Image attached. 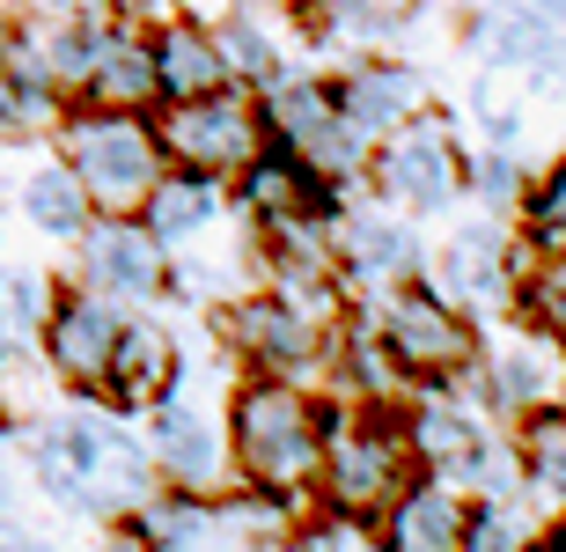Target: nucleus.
I'll use <instances>...</instances> for the list:
<instances>
[{
  "label": "nucleus",
  "instance_id": "1",
  "mask_svg": "<svg viewBox=\"0 0 566 552\" xmlns=\"http://www.w3.org/2000/svg\"><path fill=\"white\" fill-rule=\"evenodd\" d=\"M229 465L243 487L280 493L294 509H316V465H324V398L294 376H243L229 398Z\"/></svg>",
  "mask_w": 566,
  "mask_h": 552
},
{
  "label": "nucleus",
  "instance_id": "2",
  "mask_svg": "<svg viewBox=\"0 0 566 552\" xmlns=\"http://www.w3.org/2000/svg\"><path fill=\"white\" fill-rule=\"evenodd\" d=\"M412 442L405 413L376 398H324V465H316V509H346L376 523L405 487H412Z\"/></svg>",
  "mask_w": 566,
  "mask_h": 552
},
{
  "label": "nucleus",
  "instance_id": "3",
  "mask_svg": "<svg viewBox=\"0 0 566 552\" xmlns=\"http://www.w3.org/2000/svg\"><path fill=\"white\" fill-rule=\"evenodd\" d=\"M60 155L66 170L88 185L96 213H140V199L155 191V177L169 170L155 118L147 111H111V104H66L60 111Z\"/></svg>",
  "mask_w": 566,
  "mask_h": 552
},
{
  "label": "nucleus",
  "instance_id": "4",
  "mask_svg": "<svg viewBox=\"0 0 566 552\" xmlns=\"http://www.w3.org/2000/svg\"><path fill=\"white\" fill-rule=\"evenodd\" d=\"M221 346H229L235 362H243V376H294V383H324L332 376V354H338V332L346 324H316L310 310H294L280 288H243L235 302H221Z\"/></svg>",
  "mask_w": 566,
  "mask_h": 552
},
{
  "label": "nucleus",
  "instance_id": "5",
  "mask_svg": "<svg viewBox=\"0 0 566 552\" xmlns=\"http://www.w3.org/2000/svg\"><path fill=\"white\" fill-rule=\"evenodd\" d=\"M360 324H368V340L412 383H449L479 362V324L463 317L441 288H427V280H405V288L368 295V317Z\"/></svg>",
  "mask_w": 566,
  "mask_h": 552
},
{
  "label": "nucleus",
  "instance_id": "6",
  "mask_svg": "<svg viewBox=\"0 0 566 552\" xmlns=\"http://www.w3.org/2000/svg\"><path fill=\"white\" fill-rule=\"evenodd\" d=\"M147 118H155V140H163V155L177 163V170H207V177H221V185L273 140L265 118H258V88L251 82H221V88H207V96L155 104Z\"/></svg>",
  "mask_w": 566,
  "mask_h": 552
},
{
  "label": "nucleus",
  "instance_id": "7",
  "mask_svg": "<svg viewBox=\"0 0 566 552\" xmlns=\"http://www.w3.org/2000/svg\"><path fill=\"white\" fill-rule=\"evenodd\" d=\"M463 163H471V155H463L457 126L427 104L420 118L390 126L376 148H368V191L398 213H449L463 199Z\"/></svg>",
  "mask_w": 566,
  "mask_h": 552
},
{
  "label": "nucleus",
  "instance_id": "8",
  "mask_svg": "<svg viewBox=\"0 0 566 552\" xmlns=\"http://www.w3.org/2000/svg\"><path fill=\"white\" fill-rule=\"evenodd\" d=\"M140 435H147V457H155V471H163V487H191V493L235 487L229 420H213L207 405H191L177 383H169L155 405H140Z\"/></svg>",
  "mask_w": 566,
  "mask_h": 552
},
{
  "label": "nucleus",
  "instance_id": "9",
  "mask_svg": "<svg viewBox=\"0 0 566 552\" xmlns=\"http://www.w3.org/2000/svg\"><path fill=\"white\" fill-rule=\"evenodd\" d=\"M74 280L111 302H126V310L155 302V295H169V243L147 229L140 213H96L74 236Z\"/></svg>",
  "mask_w": 566,
  "mask_h": 552
},
{
  "label": "nucleus",
  "instance_id": "10",
  "mask_svg": "<svg viewBox=\"0 0 566 552\" xmlns=\"http://www.w3.org/2000/svg\"><path fill=\"white\" fill-rule=\"evenodd\" d=\"M523 258L530 243L501 221H479V229H457L441 251H427V288L457 302L463 317H479V310H515V280H523Z\"/></svg>",
  "mask_w": 566,
  "mask_h": 552
},
{
  "label": "nucleus",
  "instance_id": "11",
  "mask_svg": "<svg viewBox=\"0 0 566 552\" xmlns=\"http://www.w3.org/2000/svg\"><path fill=\"white\" fill-rule=\"evenodd\" d=\"M449 383L479 390V398H485V413H493V420L507 427V420H523L530 405L566 398V346L523 317V332H515V340L479 346V362L463 368V376H449Z\"/></svg>",
  "mask_w": 566,
  "mask_h": 552
},
{
  "label": "nucleus",
  "instance_id": "12",
  "mask_svg": "<svg viewBox=\"0 0 566 552\" xmlns=\"http://www.w3.org/2000/svg\"><path fill=\"white\" fill-rule=\"evenodd\" d=\"M126 332V302L96 295V288H60L52 295V317L38 332V354L44 368L66 383V390H104V368H111V346Z\"/></svg>",
  "mask_w": 566,
  "mask_h": 552
},
{
  "label": "nucleus",
  "instance_id": "13",
  "mask_svg": "<svg viewBox=\"0 0 566 552\" xmlns=\"http://www.w3.org/2000/svg\"><path fill=\"white\" fill-rule=\"evenodd\" d=\"M398 413H405V442H412L420 471H441L457 487H463V471H471V457L501 435V420L485 413V398H471L463 383H420Z\"/></svg>",
  "mask_w": 566,
  "mask_h": 552
},
{
  "label": "nucleus",
  "instance_id": "14",
  "mask_svg": "<svg viewBox=\"0 0 566 552\" xmlns=\"http://www.w3.org/2000/svg\"><path fill=\"white\" fill-rule=\"evenodd\" d=\"M332 236H338V273H346L354 295H382V288H405V280L427 273L420 229L398 207H382V199L354 213H332Z\"/></svg>",
  "mask_w": 566,
  "mask_h": 552
},
{
  "label": "nucleus",
  "instance_id": "15",
  "mask_svg": "<svg viewBox=\"0 0 566 552\" xmlns=\"http://www.w3.org/2000/svg\"><path fill=\"white\" fill-rule=\"evenodd\" d=\"M332 88H338V111H346L368 140H382L390 126H405V118H420V111L434 104L427 74L412 60H398V52H360Z\"/></svg>",
  "mask_w": 566,
  "mask_h": 552
},
{
  "label": "nucleus",
  "instance_id": "16",
  "mask_svg": "<svg viewBox=\"0 0 566 552\" xmlns=\"http://www.w3.org/2000/svg\"><path fill=\"white\" fill-rule=\"evenodd\" d=\"M74 104H111V111H155V60H147V22H126L96 8V44Z\"/></svg>",
  "mask_w": 566,
  "mask_h": 552
},
{
  "label": "nucleus",
  "instance_id": "17",
  "mask_svg": "<svg viewBox=\"0 0 566 552\" xmlns=\"http://www.w3.org/2000/svg\"><path fill=\"white\" fill-rule=\"evenodd\" d=\"M463 515H471V493L441 471H412V487L376 515V531L390 552H463Z\"/></svg>",
  "mask_w": 566,
  "mask_h": 552
},
{
  "label": "nucleus",
  "instance_id": "18",
  "mask_svg": "<svg viewBox=\"0 0 566 552\" xmlns=\"http://www.w3.org/2000/svg\"><path fill=\"white\" fill-rule=\"evenodd\" d=\"M147 60H155V104H177V96H207V88L235 82L229 60H221V44L199 15H163L147 22Z\"/></svg>",
  "mask_w": 566,
  "mask_h": 552
},
{
  "label": "nucleus",
  "instance_id": "19",
  "mask_svg": "<svg viewBox=\"0 0 566 552\" xmlns=\"http://www.w3.org/2000/svg\"><path fill=\"white\" fill-rule=\"evenodd\" d=\"M229 185H235V199H243L251 221H280V213H338V191L324 185L294 148H280V140H265Z\"/></svg>",
  "mask_w": 566,
  "mask_h": 552
},
{
  "label": "nucleus",
  "instance_id": "20",
  "mask_svg": "<svg viewBox=\"0 0 566 552\" xmlns=\"http://www.w3.org/2000/svg\"><path fill=\"white\" fill-rule=\"evenodd\" d=\"M221 493H229V487H221ZM221 493L155 487L140 509L126 515L133 545H155V552H221Z\"/></svg>",
  "mask_w": 566,
  "mask_h": 552
},
{
  "label": "nucleus",
  "instance_id": "21",
  "mask_svg": "<svg viewBox=\"0 0 566 552\" xmlns=\"http://www.w3.org/2000/svg\"><path fill=\"white\" fill-rule=\"evenodd\" d=\"M177 383V340H169L163 324L147 317H126V332H118V346H111V368H104V390L96 398H111L118 413H140V405H155Z\"/></svg>",
  "mask_w": 566,
  "mask_h": 552
},
{
  "label": "nucleus",
  "instance_id": "22",
  "mask_svg": "<svg viewBox=\"0 0 566 552\" xmlns=\"http://www.w3.org/2000/svg\"><path fill=\"white\" fill-rule=\"evenodd\" d=\"M221 207H229V185H221V177H207V170H177V163H169V170L155 177V191L140 199V221L163 236L169 251H185V243L213 236Z\"/></svg>",
  "mask_w": 566,
  "mask_h": 552
},
{
  "label": "nucleus",
  "instance_id": "23",
  "mask_svg": "<svg viewBox=\"0 0 566 552\" xmlns=\"http://www.w3.org/2000/svg\"><path fill=\"white\" fill-rule=\"evenodd\" d=\"M258 118L273 133L280 148H310L316 133L338 118V88L332 74H302V66H273L258 82Z\"/></svg>",
  "mask_w": 566,
  "mask_h": 552
},
{
  "label": "nucleus",
  "instance_id": "24",
  "mask_svg": "<svg viewBox=\"0 0 566 552\" xmlns=\"http://www.w3.org/2000/svg\"><path fill=\"white\" fill-rule=\"evenodd\" d=\"M507 435H515V457H523V493L545 515H559L566 509V398L530 405L523 420H507Z\"/></svg>",
  "mask_w": 566,
  "mask_h": 552
},
{
  "label": "nucleus",
  "instance_id": "25",
  "mask_svg": "<svg viewBox=\"0 0 566 552\" xmlns=\"http://www.w3.org/2000/svg\"><path fill=\"white\" fill-rule=\"evenodd\" d=\"M310 15L316 38H338V44H360V52H382L398 44L420 15V0H294Z\"/></svg>",
  "mask_w": 566,
  "mask_h": 552
},
{
  "label": "nucleus",
  "instance_id": "26",
  "mask_svg": "<svg viewBox=\"0 0 566 552\" xmlns=\"http://www.w3.org/2000/svg\"><path fill=\"white\" fill-rule=\"evenodd\" d=\"M22 221L38 236H52V243H74L96 221V199H88L82 177L66 170V155H52V163H38V170L22 177Z\"/></svg>",
  "mask_w": 566,
  "mask_h": 552
},
{
  "label": "nucleus",
  "instance_id": "27",
  "mask_svg": "<svg viewBox=\"0 0 566 552\" xmlns=\"http://www.w3.org/2000/svg\"><path fill=\"white\" fill-rule=\"evenodd\" d=\"M213 44H221V60H229L235 82H265L280 66V38H273V15H265V0H221V15L207 22Z\"/></svg>",
  "mask_w": 566,
  "mask_h": 552
},
{
  "label": "nucleus",
  "instance_id": "28",
  "mask_svg": "<svg viewBox=\"0 0 566 552\" xmlns=\"http://www.w3.org/2000/svg\"><path fill=\"white\" fill-rule=\"evenodd\" d=\"M545 538V509L530 493H501V501H471L463 515V552H523Z\"/></svg>",
  "mask_w": 566,
  "mask_h": 552
},
{
  "label": "nucleus",
  "instance_id": "29",
  "mask_svg": "<svg viewBox=\"0 0 566 552\" xmlns=\"http://www.w3.org/2000/svg\"><path fill=\"white\" fill-rule=\"evenodd\" d=\"M515 236L530 251H566V155L545 163V170H530V191L515 207Z\"/></svg>",
  "mask_w": 566,
  "mask_h": 552
},
{
  "label": "nucleus",
  "instance_id": "30",
  "mask_svg": "<svg viewBox=\"0 0 566 552\" xmlns=\"http://www.w3.org/2000/svg\"><path fill=\"white\" fill-rule=\"evenodd\" d=\"M52 280L44 273H0V354H38V332L52 317Z\"/></svg>",
  "mask_w": 566,
  "mask_h": 552
},
{
  "label": "nucleus",
  "instance_id": "31",
  "mask_svg": "<svg viewBox=\"0 0 566 552\" xmlns=\"http://www.w3.org/2000/svg\"><path fill=\"white\" fill-rule=\"evenodd\" d=\"M515 310H523L537 332L566 346V251H530L523 280H515Z\"/></svg>",
  "mask_w": 566,
  "mask_h": 552
},
{
  "label": "nucleus",
  "instance_id": "32",
  "mask_svg": "<svg viewBox=\"0 0 566 552\" xmlns=\"http://www.w3.org/2000/svg\"><path fill=\"white\" fill-rule=\"evenodd\" d=\"M463 191H471L479 207H493V213H515V207H523V191H530V163L507 148V140H493L485 155L463 163Z\"/></svg>",
  "mask_w": 566,
  "mask_h": 552
},
{
  "label": "nucleus",
  "instance_id": "33",
  "mask_svg": "<svg viewBox=\"0 0 566 552\" xmlns=\"http://www.w3.org/2000/svg\"><path fill=\"white\" fill-rule=\"evenodd\" d=\"M287 545H302V552H382V531L368 515H346V509H302Z\"/></svg>",
  "mask_w": 566,
  "mask_h": 552
},
{
  "label": "nucleus",
  "instance_id": "34",
  "mask_svg": "<svg viewBox=\"0 0 566 552\" xmlns=\"http://www.w3.org/2000/svg\"><path fill=\"white\" fill-rule=\"evenodd\" d=\"M96 8H111V15H126V22H163V15H177L185 0H96Z\"/></svg>",
  "mask_w": 566,
  "mask_h": 552
},
{
  "label": "nucleus",
  "instance_id": "35",
  "mask_svg": "<svg viewBox=\"0 0 566 552\" xmlns=\"http://www.w3.org/2000/svg\"><path fill=\"white\" fill-rule=\"evenodd\" d=\"M537 545H552V552H566V509H559V515H545V538H537Z\"/></svg>",
  "mask_w": 566,
  "mask_h": 552
},
{
  "label": "nucleus",
  "instance_id": "36",
  "mask_svg": "<svg viewBox=\"0 0 566 552\" xmlns=\"http://www.w3.org/2000/svg\"><path fill=\"white\" fill-rule=\"evenodd\" d=\"M0 515H8V487H0Z\"/></svg>",
  "mask_w": 566,
  "mask_h": 552
},
{
  "label": "nucleus",
  "instance_id": "37",
  "mask_svg": "<svg viewBox=\"0 0 566 552\" xmlns=\"http://www.w3.org/2000/svg\"><path fill=\"white\" fill-rule=\"evenodd\" d=\"M287 8H294V0H287Z\"/></svg>",
  "mask_w": 566,
  "mask_h": 552
}]
</instances>
